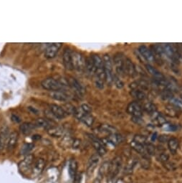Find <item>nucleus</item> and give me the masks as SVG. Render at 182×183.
Masks as SVG:
<instances>
[{
    "mask_svg": "<svg viewBox=\"0 0 182 183\" xmlns=\"http://www.w3.org/2000/svg\"><path fill=\"white\" fill-rule=\"evenodd\" d=\"M103 68L105 75V82L111 84L114 82V62L110 57V55H105L103 58Z\"/></svg>",
    "mask_w": 182,
    "mask_h": 183,
    "instance_id": "nucleus-1",
    "label": "nucleus"
},
{
    "mask_svg": "<svg viewBox=\"0 0 182 183\" xmlns=\"http://www.w3.org/2000/svg\"><path fill=\"white\" fill-rule=\"evenodd\" d=\"M41 85L44 89L50 91H63L66 88L62 84H60L58 79H53V78H48L43 80L41 83Z\"/></svg>",
    "mask_w": 182,
    "mask_h": 183,
    "instance_id": "nucleus-2",
    "label": "nucleus"
},
{
    "mask_svg": "<svg viewBox=\"0 0 182 183\" xmlns=\"http://www.w3.org/2000/svg\"><path fill=\"white\" fill-rule=\"evenodd\" d=\"M122 166V158L120 157H115L112 162H110L108 175L111 179H114L119 175Z\"/></svg>",
    "mask_w": 182,
    "mask_h": 183,
    "instance_id": "nucleus-3",
    "label": "nucleus"
},
{
    "mask_svg": "<svg viewBox=\"0 0 182 183\" xmlns=\"http://www.w3.org/2000/svg\"><path fill=\"white\" fill-rule=\"evenodd\" d=\"M125 58L123 57L120 54H116L114 58V65L115 66V70L118 73V76L124 75L125 74Z\"/></svg>",
    "mask_w": 182,
    "mask_h": 183,
    "instance_id": "nucleus-4",
    "label": "nucleus"
},
{
    "mask_svg": "<svg viewBox=\"0 0 182 183\" xmlns=\"http://www.w3.org/2000/svg\"><path fill=\"white\" fill-rule=\"evenodd\" d=\"M73 63L74 69L80 72L85 70V59L80 53L73 52Z\"/></svg>",
    "mask_w": 182,
    "mask_h": 183,
    "instance_id": "nucleus-5",
    "label": "nucleus"
},
{
    "mask_svg": "<svg viewBox=\"0 0 182 183\" xmlns=\"http://www.w3.org/2000/svg\"><path fill=\"white\" fill-rule=\"evenodd\" d=\"M34 161V156L33 155H27L23 160H22L18 165L19 170L23 174H26L30 171L32 165Z\"/></svg>",
    "mask_w": 182,
    "mask_h": 183,
    "instance_id": "nucleus-6",
    "label": "nucleus"
},
{
    "mask_svg": "<svg viewBox=\"0 0 182 183\" xmlns=\"http://www.w3.org/2000/svg\"><path fill=\"white\" fill-rule=\"evenodd\" d=\"M88 137L91 141L93 146H94L95 150L97 151L98 155L99 156H103L106 153V149H105L104 145L102 142V141L97 138L95 136H93L92 134H88Z\"/></svg>",
    "mask_w": 182,
    "mask_h": 183,
    "instance_id": "nucleus-7",
    "label": "nucleus"
},
{
    "mask_svg": "<svg viewBox=\"0 0 182 183\" xmlns=\"http://www.w3.org/2000/svg\"><path fill=\"white\" fill-rule=\"evenodd\" d=\"M69 87H70V89L74 91L76 94L78 96H82L85 93V89L84 86L78 81V80L75 79V78L70 77L68 79Z\"/></svg>",
    "mask_w": 182,
    "mask_h": 183,
    "instance_id": "nucleus-8",
    "label": "nucleus"
},
{
    "mask_svg": "<svg viewBox=\"0 0 182 183\" xmlns=\"http://www.w3.org/2000/svg\"><path fill=\"white\" fill-rule=\"evenodd\" d=\"M63 64L67 70H72L74 69L73 63V52L69 48H66L63 53Z\"/></svg>",
    "mask_w": 182,
    "mask_h": 183,
    "instance_id": "nucleus-9",
    "label": "nucleus"
},
{
    "mask_svg": "<svg viewBox=\"0 0 182 183\" xmlns=\"http://www.w3.org/2000/svg\"><path fill=\"white\" fill-rule=\"evenodd\" d=\"M45 166V161L43 158H39L34 163V165L32 170V175L34 177H38L43 172Z\"/></svg>",
    "mask_w": 182,
    "mask_h": 183,
    "instance_id": "nucleus-10",
    "label": "nucleus"
},
{
    "mask_svg": "<svg viewBox=\"0 0 182 183\" xmlns=\"http://www.w3.org/2000/svg\"><path fill=\"white\" fill-rule=\"evenodd\" d=\"M127 111L133 117H140L142 115V108L137 102L130 103L127 107Z\"/></svg>",
    "mask_w": 182,
    "mask_h": 183,
    "instance_id": "nucleus-11",
    "label": "nucleus"
},
{
    "mask_svg": "<svg viewBox=\"0 0 182 183\" xmlns=\"http://www.w3.org/2000/svg\"><path fill=\"white\" fill-rule=\"evenodd\" d=\"M62 43H52L46 48L45 55L47 58H53L57 54L59 49L60 48Z\"/></svg>",
    "mask_w": 182,
    "mask_h": 183,
    "instance_id": "nucleus-12",
    "label": "nucleus"
},
{
    "mask_svg": "<svg viewBox=\"0 0 182 183\" xmlns=\"http://www.w3.org/2000/svg\"><path fill=\"white\" fill-rule=\"evenodd\" d=\"M50 112L53 114V115L58 119H64L67 115L62 107L58 106L56 104H51L50 105Z\"/></svg>",
    "mask_w": 182,
    "mask_h": 183,
    "instance_id": "nucleus-13",
    "label": "nucleus"
},
{
    "mask_svg": "<svg viewBox=\"0 0 182 183\" xmlns=\"http://www.w3.org/2000/svg\"><path fill=\"white\" fill-rule=\"evenodd\" d=\"M139 51L140 54L142 55V57L144 58L145 60L148 61V62L152 63L155 60L154 54L148 48L146 47V46H144V45L140 46L139 48Z\"/></svg>",
    "mask_w": 182,
    "mask_h": 183,
    "instance_id": "nucleus-14",
    "label": "nucleus"
},
{
    "mask_svg": "<svg viewBox=\"0 0 182 183\" xmlns=\"http://www.w3.org/2000/svg\"><path fill=\"white\" fill-rule=\"evenodd\" d=\"M17 140H18V134L15 132V131L11 133L10 135L9 136L8 140H7V151L10 152V151L14 150V148L15 147V146L17 145Z\"/></svg>",
    "mask_w": 182,
    "mask_h": 183,
    "instance_id": "nucleus-15",
    "label": "nucleus"
},
{
    "mask_svg": "<svg viewBox=\"0 0 182 183\" xmlns=\"http://www.w3.org/2000/svg\"><path fill=\"white\" fill-rule=\"evenodd\" d=\"M48 133L49 135L53 137H63L65 135V131L60 126H53L48 129Z\"/></svg>",
    "mask_w": 182,
    "mask_h": 183,
    "instance_id": "nucleus-16",
    "label": "nucleus"
},
{
    "mask_svg": "<svg viewBox=\"0 0 182 183\" xmlns=\"http://www.w3.org/2000/svg\"><path fill=\"white\" fill-rule=\"evenodd\" d=\"M50 96L52 99L60 101H66L69 99V96L63 91H50Z\"/></svg>",
    "mask_w": 182,
    "mask_h": 183,
    "instance_id": "nucleus-17",
    "label": "nucleus"
},
{
    "mask_svg": "<svg viewBox=\"0 0 182 183\" xmlns=\"http://www.w3.org/2000/svg\"><path fill=\"white\" fill-rule=\"evenodd\" d=\"M146 68L147 71L149 73V74H151L152 76L154 77V79H155V80L165 79V77H164V75L162 74L161 72L159 71L158 70L156 69V68L152 66V65H146Z\"/></svg>",
    "mask_w": 182,
    "mask_h": 183,
    "instance_id": "nucleus-18",
    "label": "nucleus"
},
{
    "mask_svg": "<svg viewBox=\"0 0 182 183\" xmlns=\"http://www.w3.org/2000/svg\"><path fill=\"white\" fill-rule=\"evenodd\" d=\"M107 140L110 145L116 146L120 145V144H121L123 141H124V137H123L120 134L115 133L110 134V135L108 136Z\"/></svg>",
    "mask_w": 182,
    "mask_h": 183,
    "instance_id": "nucleus-19",
    "label": "nucleus"
},
{
    "mask_svg": "<svg viewBox=\"0 0 182 183\" xmlns=\"http://www.w3.org/2000/svg\"><path fill=\"white\" fill-rule=\"evenodd\" d=\"M85 70H86V72L88 73V74H89L90 75H95V66L94 62H93V60L92 56H90V57H88L85 59Z\"/></svg>",
    "mask_w": 182,
    "mask_h": 183,
    "instance_id": "nucleus-20",
    "label": "nucleus"
},
{
    "mask_svg": "<svg viewBox=\"0 0 182 183\" xmlns=\"http://www.w3.org/2000/svg\"><path fill=\"white\" fill-rule=\"evenodd\" d=\"M100 161V156L98 155H93L92 157L90 158L89 162L88 164V172L89 173H92L93 170L95 169L96 166L98 165V162Z\"/></svg>",
    "mask_w": 182,
    "mask_h": 183,
    "instance_id": "nucleus-21",
    "label": "nucleus"
},
{
    "mask_svg": "<svg viewBox=\"0 0 182 183\" xmlns=\"http://www.w3.org/2000/svg\"><path fill=\"white\" fill-rule=\"evenodd\" d=\"M125 74L129 75L130 76L134 77L136 75V68H135L134 63H132L131 60H129V58H125Z\"/></svg>",
    "mask_w": 182,
    "mask_h": 183,
    "instance_id": "nucleus-22",
    "label": "nucleus"
},
{
    "mask_svg": "<svg viewBox=\"0 0 182 183\" xmlns=\"http://www.w3.org/2000/svg\"><path fill=\"white\" fill-rule=\"evenodd\" d=\"M109 167H110V162H104L103 164L100 165V167L98 170V179L102 180L103 177L105 175L108 174V171H109Z\"/></svg>",
    "mask_w": 182,
    "mask_h": 183,
    "instance_id": "nucleus-23",
    "label": "nucleus"
},
{
    "mask_svg": "<svg viewBox=\"0 0 182 183\" xmlns=\"http://www.w3.org/2000/svg\"><path fill=\"white\" fill-rule=\"evenodd\" d=\"M131 145L133 147L134 150L136 151L137 152H139L140 154H141L144 156V157H146V148H145V146L141 145V144L136 142V141L133 140L131 143Z\"/></svg>",
    "mask_w": 182,
    "mask_h": 183,
    "instance_id": "nucleus-24",
    "label": "nucleus"
},
{
    "mask_svg": "<svg viewBox=\"0 0 182 183\" xmlns=\"http://www.w3.org/2000/svg\"><path fill=\"white\" fill-rule=\"evenodd\" d=\"M8 131L7 129H3L0 133V150H2L5 147V145H7V140L9 138Z\"/></svg>",
    "mask_w": 182,
    "mask_h": 183,
    "instance_id": "nucleus-25",
    "label": "nucleus"
},
{
    "mask_svg": "<svg viewBox=\"0 0 182 183\" xmlns=\"http://www.w3.org/2000/svg\"><path fill=\"white\" fill-rule=\"evenodd\" d=\"M34 126H35L33 125V124L26 122V123H23L19 126V130L21 131V132L23 134L27 135V134H29L33 131V130L34 129Z\"/></svg>",
    "mask_w": 182,
    "mask_h": 183,
    "instance_id": "nucleus-26",
    "label": "nucleus"
},
{
    "mask_svg": "<svg viewBox=\"0 0 182 183\" xmlns=\"http://www.w3.org/2000/svg\"><path fill=\"white\" fill-rule=\"evenodd\" d=\"M168 146L170 152L173 154H175L178 150L179 143V141L176 138H171L168 141Z\"/></svg>",
    "mask_w": 182,
    "mask_h": 183,
    "instance_id": "nucleus-27",
    "label": "nucleus"
},
{
    "mask_svg": "<svg viewBox=\"0 0 182 183\" xmlns=\"http://www.w3.org/2000/svg\"><path fill=\"white\" fill-rule=\"evenodd\" d=\"M78 170V162L75 160H72L69 164V175L71 178H74L77 174Z\"/></svg>",
    "mask_w": 182,
    "mask_h": 183,
    "instance_id": "nucleus-28",
    "label": "nucleus"
},
{
    "mask_svg": "<svg viewBox=\"0 0 182 183\" xmlns=\"http://www.w3.org/2000/svg\"><path fill=\"white\" fill-rule=\"evenodd\" d=\"M131 94L132 95L133 97H134L135 99H136L138 100H140V101H141V100H144L146 97V94H145L142 90L137 89L136 88L132 90L131 92Z\"/></svg>",
    "mask_w": 182,
    "mask_h": 183,
    "instance_id": "nucleus-29",
    "label": "nucleus"
},
{
    "mask_svg": "<svg viewBox=\"0 0 182 183\" xmlns=\"http://www.w3.org/2000/svg\"><path fill=\"white\" fill-rule=\"evenodd\" d=\"M34 147V145L32 143L29 144H24V145L22 146L20 150V155H29V152L33 150Z\"/></svg>",
    "mask_w": 182,
    "mask_h": 183,
    "instance_id": "nucleus-30",
    "label": "nucleus"
},
{
    "mask_svg": "<svg viewBox=\"0 0 182 183\" xmlns=\"http://www.w3.org/2000/svg\"><path fill=\"white\" fill-rule=\"evenodd\" d=\"M100 131L103 133L109 134V135L113 134L116 133V129H115L114 126L108 125V124H104V125H101L100 126Z\"/></svg>",
    "mask_w": 182,
    "mask_h": 183,
    "instance_id": "nucleus-31",
    "label": "nucleus"
},
{
    "mask_svg": "<svg viewBox=\"0 0 182 183\" xmlns=\"http://www.w3.org/2000/svg\"><path fill=\"white\" fill-rule=\"evenodd\" d=\"M34 126H38V127L41 128H45V129H50L51 126L50 125L48 120H46L45 119H37L34 122Z\"/></svg>",
    "mask_w": 182,
    "mask_h": 183,
    "instance_id": "nucleus-32",
    "label": "nucleus"
},
{
    "mask_svg": "<svg viewBox=\"0 0 182 183\" xmlns=\"http://www.w3.org/2000/svg\"><path fill=\"white\" fill-rule=\"evenodd\" d=\"M61 107H62L64 111H65V112L67 114H74L75 115L76 109L73 106V105H71L70 104H64L63 106Z\"/></svg>",
    "mask_w": 182,
    "mask_h": 183,
    "instance_id": "nucleus-33",
    "label": "nucleus"
},
{
    "mask_svg": "<svg viewBox=\"0 0 182 183\" xmlns=\"http://www.w3.org/2000/svg\"><path fill=\"white\" fill-rule=\"evenodd\" d=\"M136 164L137 161L136 160H132L130 161V162L127 165L126 167H125V172H126L127 174H131L133 172V170H134V167H136Z\"/></svg>",
    "mask_w": 182,
    "mask_h": 183,
    "instance_id": "nucleus-34",
    "label": "nucleus"
},
{
    "mask_svg": "<svg viewBox=\"0 0 182 183\" xmlns=\"http://www.w3.org/2000/svg\"><path fill=\"white\" fill-rule=\"evenodd\" d=\"M144 109L149 114H154L156 112V106L151 103L145 104L144 106Z\"/></svg>",
    "mask_w": 182,
    "mask_h": 183,
    "instance_id": "nucleus-35",
    "label": "nucleus"
},
{
    "mask_svg": "<svg viewBox=\"0 0 182 183\" xmlns=\"http://www.w3.org/2000/svg\"><path fill=\"white\" fill-rule=\"evenodd\" d=\"M134 141H136V142L141 144V145H143L144 146H146L148 142H147V140L144 137V136H141V135H136L135 136L134 139Z\"/></svg>",
    "mask_w": 182,
    "mask_h": 183,
    "instance_id": "nucleus-36",
    "label": "nucleus"
},
{
    "mask_svg": "<svg viewBox=\"0 0 182 183\" xmlns=\"http://www.w3.org/2000/svg\"><path fill=\"white\" fill-rule=\"evenodd\" d=\"M115 85H116V86L118 88H119V89H120V88H122L123 86H124V83L122 82V80L120 79L119 76H118L117 75H114V82Z\"/></svg>",
    "mask_w": 182,
    "mask_h": 183,
    "instance_id": "nucleus-37",
    "label": "nucleus"
},
{
    "mask_svg": "<svg viewBox=\"0 0 182 183\" xmlns=\"http://www.w3.org/2000/svg\"><path fill=\"white\" fill-rule=\"evenodd\" d=\"M104 80H103L101 79H98V78H95V85L98 89H103L104 88Z\"/></svg>",
    "mask_w": 182,
    "mask_h": 183,
    "instance_id": "nucleus-38",
    "label": "nucleus"
},
{
    "mask_svg": "<svg viewBox=\"0 0 182 183\" xmlns=\"http://www.w3.org/2000/svg\"><path fill=\"white\" fill-rule=\"evenodd\" d=\"M80 109L83 112H85V114H90L91 112H92V109H91V107L87 104H82V106H81Z\"/></svg>",
    "mask_w": 182,
    "mask_h": 183,
    "instance_id": "nucleus-39",
    "label": "nucleus"
},
{
    "mask_svg": "<svg viewBox=\"0 0 182 183\" xmlns=\"http://www.w3.org/2000/svg\"><path fill=\"white\" fill-rule=\"evenodd\" d=\"M80 145H81V140H79V139H75V140H74L73 141L72 146H73V149L77 150V149L80 147Z\"/></svg>",
    "mask_w": 182,
    "mask_h": 183,
    "instance_id": "nucleus-40",
    "label": "nucleus"
},
{
    "mask_svg": "<svg viewBox=\"0 0 182 183\" xmlns=\"http://www.w3.org/2000/svg\"><path fill=\"white\" fill-rule=\"evenodd\" d=\"M159 160L161 161V162H163L164 164V163H166V162H168V161H169V156L167 155L166 154L163 153V154H161V155L159 156Z\"/></svg>",
    "mask_w": 182,
    "mask_h": 183,
    "instance_id": "nucleus-41",
    "label": "nucleus"
},
{
    "mask_svg": "<svg viewBox=\"0 0 182 183\" xmlns=\"http://www.w3.org/2000/svg\"><path fill=\"white\" fill-rule=\"evenodd\" d=\"M73 180H74V181H73L74 182L73 183H80L81 180H82V175H81V173H77L75 177L73 178Z\"/></svg>",
    "mask_w": 182,
    "mask_h": 183,
    "instance_id": "nucleus-42",
    "label": "nucleus"
},
{
    "mask_svg": "<svg viewBox=\"0 0 182 183\" xmlns=\"http://www.w3.org/2000/svg\"><path fill=\"white\" fill-rule=\"evenodd\" d=\"M164 165H165V167H166L167 170H174V169H175V165H174L173 163L166 162V163H164Z\"/></svg>",
    "mask_w": 182,
    "mask_h": 183,
    "instance_id": "nucleus-43",
    "label": "nucleus"
},
{
    "mask_svg": "<svg viewBox=\"0 0 182 183\" xmlns=\"http://www.w3.org/2000/svg\"><path fill=\"white\" fill-rule=\"evenodd\" d=\"M12 120L14 122H15V123H19V122L21 121L20 118H19V117L17 115H12Z\"/></svg>",
    "mask_w": 182,
    "mask_h": 183,
    "instance_id": "nucleus-44",
    "label": "nucleus"
},
{
    "mask_svg": "<svg viewBox=\"0 0 182 183\" xmlns=\"http://www.w3.org/2000/svg\"><path fill=\"white\" fill-rule=\"evenodd\" d=\"M93 183H101V180L98 179V178H96V179L95 180V181Z\"/></svg>",
    "mask_w": 182,
    "mask_h": 183,
    "instance_id": "nucleus-45",
    "label": "nucleus"
}]
</instances>
